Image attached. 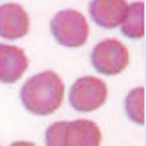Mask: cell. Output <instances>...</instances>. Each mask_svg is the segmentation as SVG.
Masks as SVG:
<instances>
[{
	"instance_id": "obj_1",
	"label": "cell",
	"mask_w": 146,
	"mask_h": 146,
	"mask_svg": "<svg viewBox=\"0 0 146 146\" xmlns=\"http://www.w3.org/2000/svg\"><path fill=\"white\" fill-rule=\"evenodd\" d=\"M20 100L34 116H50L64 102V82L55 71H41L21 86Z\"/></svg>"
},
{
	"instance_id": "obj_2",
	"label": "cell",
	"mask_w": 146,
	"mask_h": 146,
	"mask_svg": "<svg viewBox=\"0 0 146 146\" xmlns=\"http://www.w3.org/2000/svg\"><path fill=\"white\" fill-rule=\"evenodd\" d=\"M46 146H100L102 130L91 119L55 121L45 132Z\"/></svg>"
},
{
	"instance_id": "obj_3",
	"label": "cell",
	"mask_w": 146,
	"mask_h": 146,
	"mask_svg": "<svg viewBox=\"0 0 146 146\" xmlns=\"http://www.w3.org/2000/svg\"><path fill=\"white\" fill-rule=\"evenodd\" d=\"M50 32L61 46L78 48L89 38V25L86 16L77 9H62L50 20Z\"/></svg>"
},
{
	"instance_id": "obj_4",
	"label": "cell",
	"mask_w": 146,
	"mask_h": 146,
	"mask_svg": "<svg viewBox=\"0 0 146 146\" xmlns=\"http://www.w3.org/2000/svg\"><path fill=\"white\" fill-rule=\"evenodd\" d=\"M109 87L102 78L86 75L77 78L70 87V105L78 112H93L107 102Z\"/></svg>"
},
{
	"instance_id": "obj_5",
	"label": "cell",
	"mask_w": 146,
	"mask_h": 146,
	"mask_svg": "<svg viewBox=\"0 0 146 146\" xmlns=\"http://www.w3.org/2000/svg\"><path fill=\"white\" fill-rule=\"evenodd\" d=\"M130 62L128 48L118 39H104L94 45L91 64L102 75H119Z\"/></svg>"
},
{
	"instance_id": "obj_6",
	"label": "cell",
	"mask_w": 146,
	"mask_h": 146,
	"mask_svg": "<svg viewBox=\"0 0 146 146\" xmlns=\"http://www.w3.org/2000/svg\"><path fill=\"white\" fill-rule=\"evenodd\" d=\"M29 29H31V18L23 5L14 2L0 5V38L20 39L27 36Z\"/></svg>"
},
{
	"instance_id": "obj_7",
	"label": "cell",
	"mask_w": 146,
	"mask_h": 146,
	"mask_svg": "<svg viewBox=\"0 0 146 146\" xmlns=\"http://www.w3.org/2000/svg\"><path fill=\"white\" fill-rule=\"evenodd\" d=\"M29 68V57L23 48L16 45L0 43V82L14 84L25 75Z\"/></svg>"
},
{
	"instance_id": "obj_8",
	"label": "cell",
	"mask_w": 146,
	"mask_h": 146,
	"mask_svg": "<svg viewBox=\"0 0 146 146\" xmlns=\"http://www.w3.org/2000/svg\"><path fill=\"white\" fill-rule=\"evenodd\" d=\"M128 4L123 0H93L89 4L91 20L102 29L112 31L121 27L127 16Z\"/></svg>"
},
{
	"instance_id": "obj_9",
	"label": "cell",
	"mask_w": 146,
	"mask_h": 146,
	"mask_svg": "<svg viewBox=\"0 0 146 146\" xmlns=\"http://www.w3.org/2000/svg\"><path fill=\"white\" fill-rule=\"evenodd\" d=\"M121 32L128 39L144 38V2L128 4L127 16L121 23Z\"/></svg>"
},
{
	"instance_id": "obj_10",
	"label": "cell",
	"mask_w": 146,
	"mask_h": 146,
	"mask_svg": "<svg viewBox=\"0 0 146 146\" xmlns=\"http://www.w3.org/2000/svg\"><path fill=\"white\" fill-rule=\"evenodd\" d=\"M125 112L130 118V121H134L135 125H144V87H134L130 89L125 96Z\"/></svg>"
},
{
	"instance_id": "obj_11",
	"label": "cell",
	"mask_w": 146,
	"mask_h": 146,
	"mask_svg": "<svg viewBox=\"0 0 146 146\" xmlns=\"http://www.w3.org/2000/svg\"><path fill=\"white\" fill-rule=\"evenodd\" d=\"M11 146H36V144L31 143V141H14Z\"/></svg>"
}]
</instances>
